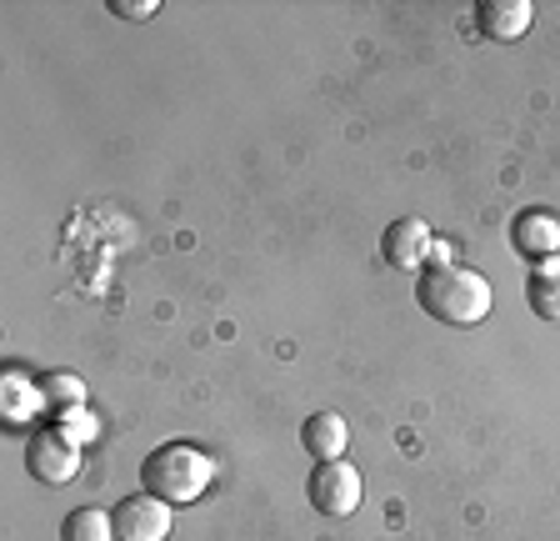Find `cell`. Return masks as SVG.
<instances>
[{"label": "cell", "mask_w": 560, "mask_h": 541, "mask_svg": "<svg viewBox=\"0 0 560 541\" xmlns=\"http://www.w3.org/2000/svg\"><path fill=\"white\" fill-rule=\"evenodd\" d=\"M476 15L490 41H521L536 25V5L530 0H480Z\"/></svg>", "instance_id": "52a82bcc"}, {"label": "cell", "mask_w": 560, "mask_h": 541, "mask_svg": "<svg viewBox=\"0 0 560 541\" xmlns=\"http://www.w3.org/2000/svg\"><path fill=\"white\" fill-rule=\"evenodd\" d=\"M110 11L126 15V21H151L161 5H155V0H110Z\"/></svg>", "instance_id": "9a60e30c"}, {"label": "cell", "mask_w": 560, "mask_h": 541, "mask_svg": "<svg viewBox=\"0 0 560 541\" xmlns=\"http://www.w3.org/2000/svg\"><path fill=\"white\" fill-rule=\"evenodd\" d=\"M50 426L66 436L70 447H85V441H95V436H101V416H95L91 406H60Z\"/></svg>", "instance_id": "4fadbf2b"}, {"label": "cell", "mask_w": 560, "mask_h": 541, "mask_svg": "<svg viewBox=\"0 0 560 541\" xmlns=\"http://www.w3.org/2000/svg\"><path fill=\"white\" fill-rule=\"evenodd\" d=\"M40 387H46V401L56 406V412L60 406H85V381L70 377V371H56V377H46Z\"/></svg>", "instance_id": "5bb4252c"}, {"label": "cell", "mask_w": 560, "mask_h": 541, "mask_svg": "<svg viewBox=\"0 0 560 541\" xmlns=\"http://www.w3.org/2000/svg\"><path fill=\"white\" fill-rule=\"evenodd\" d=\"M25 467H31L35 482L66 486L81 476V447H70L56 426H40V431H31V441H25Z\"/></svg>", "instance_id": "277c9868"}, {"label": "cell", "mask_w": 560, "mask_h": 541, "mask_svg": "<svg viewBox=\"0 0 560 541\" xmlns=\"http://www.w3.org/2000/svg\"><path fill=\"white\" fill-rule=\"evenodd\" d=\"M525 301L540 321H556L560 326V256H540L525 270Z\"/></svg>", "instance_id": "30bf717a"}, {"label": "cell", "mask_w": 560, "mask_h": 541, "mask_svg": "<svg viewBox=\"0 0 560 541\" xmlns=\"http://www.w3.org/2000/svg\"><path fill=\"white\" fill-rule=\"evenodd\" d=\"M305 496H311V506L320 517H350L365 496L361 467H350V461H315Z\"/></svg>", "instance_id": "3957f363"}, {"label": "cell", "mask_w": 560, "mask_h": 541, "mask_svg": "<svg viewBox=\"0 0 560 541\" xmlns=\"http://www.w3.org/2000/svg\"><path fill=\"white\" fill-rule=\"evenodd\" d=\"M116 517V541H165L171 537V502L140 492L110 511Z\"/></svg>", "instance_id": "8992f818"}, {"label": "cell", "mask_w": 560, "mask_h": 541, "mask_svg": "<svg viewBox=\"0 0 560 541\" xmlns=\"http://www.w3.org/2000/svg\"><path fill=\"white\" fill-rule=\"evenodd\" d=\"M301 447L311 451L315 461H340V457H346V447H350V426H346V416H336V412H315L311 422L301 426Z\"/></svg>", "instance_id": "8fae6325"}, {"label": "cell", "mask_w": 560, "mask_h": 541, "mask_svg": "<svg viewBox=\"0 0 560 541\" xmlns=\"http://www.w3.org/2000/svg\"><path fill=\"white\" fill-rule=\"evenodd\" d=\"M40 406H50L46 387L31 381L25 371H5V381H0V412H5V426H31L35 416H40Z\"/></svg>", "instance_id": "9c48e42d"}, {"label": "cell", "mask_w": 560, "mask_h": 541, "mask_svg": "<svg viewBox=\"0 0 560 541\" xmlns=\"http://www.w3.org/2000/svg\"><path fill=\"white\" fill-rule=\"evenodd\" d=\"M381 256H385V266H396V270H425L431 256H435L431 226L420 221V216H400V221H390L385 235H381Z\"/></svg>", "instance_id": "5b68a950"}, {"label": "cell", "mask_w": 560, "mask_h": 541, "mask_svg": "<svg viewBox=\"0 0 560 541\" xmlns=\"http://www.w3.org/2000/svg\"><path fill=\"white\" fill-rule=\"evenodd\" d=\"M60 541H116V517L101 506H75L60 521Z\"/></svg>", "instance_id": "7c38bea8"}, {"label": "cell", "mask_w": 560, "mask_h": 541, "mask_svg": "<svg viewBox=\"0 0 560 541\" xmlns=\"http://www.w3.org/2000/svg\"><path fill=\"white\" fill-rule=\"evenodd\" d=\"M511 241L521 256L540 261V256H560V216L550 211H521L511 226Z\"/></svg>", "instance_id": "ba28073f"}, {"label": "cell", "mask_w": 560, "mask_h": 541, "mask_svg": "<svg viewBox=\"0 0 560 541\" xmlns=\"http://www.w3.org/2000/svg\"><path fill=\"white\" fill-rule=\"evenodd\" d=\"M416 301L425 316L445 321V326H476L490 316V281L480 270L460 266V261H431L416 276Z\"/></svg>", "instance_id": "6da1fadb"}, {"label": "cell", "mask_w": 560, "mask_h": 541, "mask_svg": "<svg viewBox=\"0 0 560 541\" xmlns=\"http://www.w3.org/2000/svg\"><path fill=\"white\" fill-rule=\"evenodd\" d=\"M210 482H215V461L200 447H186V441L161 447L140 461V486L171 506H196L210 492Z\"/></svg>", "instance_id": "7a4b0ae2"}]
</instances>
